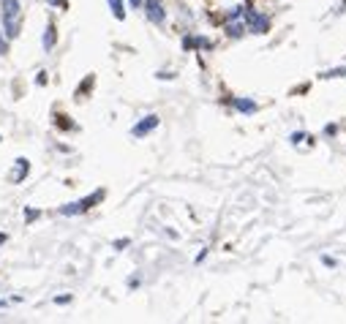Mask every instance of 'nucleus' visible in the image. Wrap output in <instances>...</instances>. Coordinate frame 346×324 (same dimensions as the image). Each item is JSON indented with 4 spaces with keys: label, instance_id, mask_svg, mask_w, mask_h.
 <instances>
[{
    "label": "nucleus",
    "instance_id": "nucleus-9",
    "mask_svg": "<svg viewBox=\"0 0 346 324\" xmlns=\"http://www.w3.org/2000/svg\"><path fill=\"white\" fill-rule=\"evenodd\" d=\"M106 3H109V9H112V17L115 19H125V6H123V0H106Z\"/></svg>",
    "mask_w": 346,
    "mask_h": 324
},
{
    "label": "nucleus",
    "instance_id": "nucleus-1",
    "mask_svg": "<svg viewBox=\"0 0 346 324\" xmlns=\"http://www.w3.org/2000/svg\"><path fill=\"white\" fill-rule=\"evenodd\" d=\"M3 11H0V19H3V30L9 38L19 36V19H22V6L19 0H0Z\"/></svg>",
    "mask_w": 346,
    "mask_h": 324
},
{
    "label": "nucleus",
    "instance_id": "nucleus-21",
    "mask_svg": "<svg viewBox=\"0 0 346 324\" xmlns=\"http://www.w3.org/2000/svg\"><path fill=\"white\" fill-rule=\"evenodd\" d=\"M335 131H338V125H335V123H332V125H327V128H324V134H327V137H335Z\"/></svg>",
    "mask_w": 346,
    "mask_h": 324
},
{
    "label": "nucleus",
    "instance_id": "nucleus-20",
    "mask_svg": "<svg viewBox=\"0 0 346 324\" xmlns=\"http://www.w3.org/2000/svg\"><path fill=\"white\" fill-rule=\"evenodd\" d=\"M46 3H49V6H60V9H68V3H65V0H46Z\"/></svg>",
    "mask_w": 346,
    "mask_h": 324
},
{
    "label": "nucleus",
    "instance_id": "nucleus-8",
    "mask_svg": "<svg viewBox=\"0 0 346 324\" xmlns=\"http://www.w3.org/2000/svg\"><path fill=\"white\" fill-rule=\"evenodd\" d=\"M243 33H245V22H240V19H235V22L226 25V36L229 38H240Z\"/></svg>",
    "mask_w": 346,
    "mask_h": 324
},
{
    "label": "nucleus",
    "instance_id": "nucleus-6",
    "mask_svg": "<svg viewBox=\"0 0 346 324\" xmlns=\"http://www.w3.org/2000/svg\"><path fill=\"white\" fill-rule=\"evenodd\" d=\"M28 172H30V161L28 158H17V172L11 174V180H14V183H22V180L28 177Z\"/></svg>",
    "mask_w": 346,
    "mask_h": 324
},
{
    "label": "nucleus",
    "instance_id": "nucleus-23",
    "mask_svg": "<svg viewBox=\"0 0 346 324\" xmlns=\"http://www.w3.org/2000/svg\"><path fill=\"white\" fill-rule=\"evenodd\" d=\"M6 52H9V44H6L3 38H0V55H6Z\"/></svg>",
    "mask_w": 346,
    "mask_h": 324
},
{
    "label": "nucleus",
    "instance_id": "nucleus-4",
    "mask_svg": "<svg viewBox=\"0 0 346 324\" xmlns=\"http://www.w3.org/2000/svg\"><path fill=\"white\" fill-rule=\"evenodd\" d=\"M158 123H161V117H158V114H148V117H142L134 128H131V137H136V139L148 137L150 131H156V128H158Z\"/></svg>",
    "mask_w": 346,
    "mask_h": 324
},
{
    "label": "nucleus",
    "instance_id": "nucleus-7",
    "mask_svg": "<svg viewBox=\"0 0 346 324\" xmlns=\"http://www.w3.org/2000/svg\"><path fill=\"white\" fill-rule=\"evenodd\" d=\"M55 41H57V33H55V25H46V30H44V38H41V44H44V49L49 52V49H55Z\"/></svg>",
    "mask_w": 346,
    "mask_h": 324
},
{
    "label": "nucleus",
    "instance_id": "nucleus-5",
    "mask_svg": "<svg viewBox=\"0 0 346 324\" xmlns=\"http://www.w3.org/2000/svg\"><path fill=\"white\" fill-rule=\"evenodd\" d=\"M232 104H235V109L243 112V114H254L256 112V101L254 98H232Z\"/></svg>",
    "mask_w": 346,
    "mask_h": 324
},
{
    "label": "nucleus",
    "instance_id": "nucleus-18",
    "mask_svg": "<svg viewBox=\"0 0 346 324\" xmlns=\"http://www.w3.org/2000/svg\"><path fill=\"white\" fill-rule=\"evenodd\" d=\"M123 248H128V240H115V251H123Z\"/></svg>",
    "mask_w": 346,
    "mask_h": 324
},
{
    "label": "nucleus",
    "instance_id": "nucleus-24",
    "mask_svg": "<svg viewBox=\"0 0 346 324\" xmlns=\"http://www.w3.org/2000/svg\"><path fill=\"white\" fill-rule=\"evenodd\" d=\"M131 6H134V9H139V6H142V0H128Z\"/></svg>",
    "mask_w": 346,
    "mask_h": 324
},
{
    "label": "nucleus",
    "instance_id": "nucleus-19",
    "mask_svg": "<svg viewBox=\"0 0 346 324\" xmlns=\"http://www.w3.org/2000/svg\"><path fill=\"white\" fill-rule=\"evenodd\" d=\"M57 125H60V128H74V125L68 123V117H63V114H60V117H57Z\"/></svg>",
    "mask_w": 346,
    "mask_h": 324
},
{
    "label": "nucleus",
    "instance_id": "nucleus-16",
    "mask_svg": "<svg viewBox=\"0 0 346 324\" xmlns=\"http://www.w3.org/2000/svg\"><path fill=\"white\" fill-rule=\"evenodd\" d=\"M55 302H57V305H68V302H71V294H60V297H55Z\"/></svg>",
    "mask_w": 346,
    "mask_h": 324
},
{
    "label": "nucleus",
    "instance_id": "nucleus-13",
    "mask_svg": "<svg viewBox=\"0 0 346 324\" xmlns=\"http://www.w3.org/2000/svg\"><path fill=\"white\" fill-rule=\"evenodd\" d=\"M243 6H235V9H229V14H226V17H229V19H240L243 17Z\"/></svg>",
    "mask_w": 346,
    "mask_h": 324
},
{
    "label": "nucleus",
    "instance_id": "nucleus-2",
    "mask_svg": "<svg viewBox=\"0 0 346 324\" xmlns=\"http://www.w3.org/2000/svg\"><path fill=\"white\" fill-rule=\"evenodd\" d=\"M245 28L251 33H256V36H264V33L270 30V17L259 14L256 9H248L245 11Z\"/></svg>",
    "mask_w": 346,
    "mask_h": 324
},
{
    "label": "nucleus",
    "instance_id": "nucleus-14",
    "mask_svg": "<svg viewBox=\"0 0 346 324\" xmlns=\"http://www.w3.org/2000/svg\"><path fill=\"white\" fill-rule=\"evenodd\" d=\"M303 139H308V134H303V131H295V134H292V137H289V142H292V145H297V142H303Z\"/></svg>",
    "mask_w": 346,
    "mask_h": 324
},
{
    "label": "nucleus",
    "instance_id": "nucleus-12",
    "mask_svg": "<svg viewBox=\"0 0 346 324\" xmlns=\"http://www.w3.org/2000/svg\"><path fill=\"white\" fill-rule=\"evenodd\" d=\"M343 74H346V66H343V69H332V71H324L319 79H338V77H343Z\"/></svg>",
    "mask_w": 346,
    "mask_h": 324
},
{
    "label": "nucleus",
    "instance_id": "nucleus-11",
    "mask_svg": "<svg viewBox=\"0 0 346 324\" xmlns=\"http://www.w3.org/2000/svg\"><path fill=\"white\" fill-rule=\"evenodd\" d=\"M210 46H213V41L207 36H196L194 38V49H210Z\"/></svg>",
    "mask_w": 346,
    "mask_h": 324
},
{
    "label": "nucleus",
    "instance_id": "nucleus-15",
    "mask_svg": "<svg viewBox=\"0 0 346 324\" xmlns=\"http://www.w3.org/2000/svg\"><path fill=\"white\" fill-rule=\"evenodd\" d=\"M38 215H41L38 210H30V207H28V210H25V221L30 224V221H36V218H38Z\"/></svg>",
    "mask_w": 346,
    "mask_h": 324
},
{
    "label": "nucleus",
    "instance_id": "nucleus-22",
    "mask_svg": "<svg viewBox=\"0 0 346 324\" xmlns=\"http://www.w3.org/2000/svg\"><path fill=\"white\" fill-rule=\"evenodd\" d=\"M36 82H38V85H46V71L38 74V79H36Z\"/></svg>",
    "mask_w": 346,
    "mask_h": 324
},
{
    "label": "nucleus",
    "instance_id": "nucleus-17",
    "mask_svg": "<svg viewBox=\"0 0 346 324\" xmlns=\"http://www.w3.org/2000/svg\"><path fill=\"white\" fill-rule=\"evenodd\" d=\"M322 265H324V267H335V265H338V262H335V259H332V256H322Z\"/></svg>",
    "mask_w": 346,
    "mask_h": 324
},
{
    "label": "nucleus",
    "instance_id": "nucleus-3",
    "mask_svg": "<svg viewBox=\"0 0 346 324\" xmlns=\"http://www.w3.org/2000/svg\"><path fill=\"white\" fill-rule=\"evenodd\" d=\"M145 17H148L153 25H164L166 22V9H164L161 0H145Z\"/></svg>",
    "mask_w": 346,
    "mask_h": 324
},
{
    "label": "nucleus",
    "instance_id": "nucleus-25",
    "mask_svg": "<svg viewBox=\"0 0 346 324\" xmlns=\"http://www.w3.org/2000/svg\"><path fill=\"white\" fill-rule=\"evenodd\" d=\"M6 240H9V234H0V245H3Z\"/></svg>",
    "mask_w": 346,
    "mask_h": 324
},
{
    "label": "nucleus",
    "instance_id": "nucleus-10",
    "mask_svg": "<svg viewBox=\"0 0 346 324\" xmlns=\"http://www.w3.org/2000/svg\"><path fill=\"white\" fill-rule=\"evenodd\" d=\"M79 213H88L82 202H71V205H63L60 207V215H79Z\"/></svg>",
    "mask_w": 346,
    "mask_h": 324
}]
</instances>
